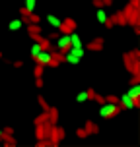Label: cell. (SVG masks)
Listing matches in <instances>:
<instances>
[{"label":"cell","instance_id":"7c38bea8","mask_svg":"<svg viewBox=\"0 0 140 147\" xmlns=\"http://www.w3.org/2000/svg\"><path fill=\"white\" fill-rule=\"evenodd\" d=\"M84 130L88 132V136H97V134H99V126H97L94 120H86V124H84Z\"/></svg>","mask_w":140,"mask_h":147},{"label":"cell","instance_id":"4316f807","mask_svg":"<svg viewBox=\"0 0 140 147\" xmlns=\"http://www.w3.org/2000/svg\"><path fill=\"white\" fill-rule=\"evenodd\" d=\"M70 52H72V54H76L80 60H82V56H84V49H82V47H70Z\"/></svg>","mask_w":140,"mask_h":147},{"label":"cell","instance_id":"8d00e7d4","mask_svg":"<svg viewBox=\"0 0 140 147\" xmlns=\"http://www.w3.org/2000/svg\"><path fill=\"white\" fill-rule=\"evenodd\" d=\"M128 83H130V85H134V83H140V74H132V78L128 80Z\"/></svg>","mask_w":140,"mask_h":147},{"label":"cell","instance_id":"1f68e13d","mask_svg":"<svg viewBox=\"0 0 140 147\" xmlns=\"http://www.w3.org/2000/svg\"><path fill=\"white\" fill-rule=\"evenodd\" d=\"M103 25L107 27V29H113V27H115V22H113V18H111V16H107V18H105Z\"/></svg>","mask_w":140,"mask_h":147},{"label":"cell","instance_id":"6da1fadb","mask_svg":"<svg viewBox=\"0 0 140 147\" xmlns=\"http://www.w3.org/2000/svg\"><path fill=\"white\" fill-rule=\"evenodd\" d=\"M45 130H47V138L51 141V147H59L60 141L66 140V132L64 128H60L59 124H51L49 120L45 122Z\"/></svg>","mask_w":140,"mask_h":147},{"label":"cell","instance_id":"44dd1931","mask_svg":"<svg viewBox=\"0 0 140 147\" xmlns=\"http://www.w3.org/2000/svg\"><path fill=\"white\" fill-rule=\"evenodd\" d=\"M49 120V114H47V110H43V114H39V116L33 120V124H45Z\"/></svg>","mask_w":140,"mask_h":147},{"label":"cell","instance_id":"8992f818","mask_svg":"<svg viewBox=\"0 0 140 147\" xmlns=\"http://www.w3.org/2000/svg\"><path fill=\"white\" fill-rule=\"evenodd\" d=\"M62 62H64V52H60V51H53V52H51V60H49L47 68H59Z\"/></svg>","mask_w":140,"mask_h":147},{"label":"cell","instance_id":"9c48e42d","mask_svg":"<svg viewBox=\"0 0 140 147\" xmlns=\"http://www.w3.org/2000/svg\"><path fill=\"white\" fill-rule=\"evenodd\" d=\"M126 95L132 99V103H134V109L140 105V83H134V85H130V89H128V93Z\"/></svg>","mask_w":140,"mask_h":147},{"label":"cell","instance_id":"e575fe53","mask_svg":"<svg viewBox=\"0 0 140 147\" xmlns=\"http://www.w3.org/2000/svg\"><path fill=\"white\" fill-rule=\"evenodd\" d=\"M105 103H113V105H119V97H115V95H105Z\"/></svg>","mask_w":140,"mask_h":147},{"label":"cell","instance_id":"7402d4cb","mask_svg":"<svg viewBox=\"0 0 140 147\" xmlns=\"http://www.w3.org/2000/svg\"><path fill=\"white\" fill-rule=\"evenodd\" d=\"M37 103H39V107H41L43 110H49V107H51V105L47 103V99H45L43 95H37Z\"/></svg>","mask_w":140,"mask_h":147},{"label":"cell","instance_id":"277c9868","mask_svg":"<svg viewBox=\"0 0 140 147\" xmlns=\"http://www.w3.org/2000/svg\"><path fill=\"white\" fill-rule=\"evenodd\" d=\"M123 14L126 16V25L136 27L140 23V8H132L130 4H126V6L123 8Z\"/></svg>","mask_w":140,"mask_h":147},{"label":"cell","instance_id":"83f0119b","mask_svg":"<svg viewBox=\"0 0 140 147\" xmlns=\"http://www.w3.org/2000/svg\"><path fill=\"white\" fill-rule=\"evenodd\" d=\"M39 52H41V45L33 41V47H31V58H35V56L39 54Z\"/></svg>","mask_w":140,"mask_h":147},{"label":"cell","instance_id":"d4e9b609","mask_svg":"<svg viewBox=\"0 0 140 147\" xmlns=\"http://www.w3.org/2000/svg\"><path fill=\"white\" fill-rule=\"evenodd\" d=\"M96 18H97V22H99V23H103V22H105L107 14H105V10H103V8H97V14H96Z\"/></svg>","mask_w":140,"mask_h":147},{"label":"cell","instance_id":"74e56055","mask_svg":"<svg viewBox=\"0 0 140 147\" xmlns=\"http://www.w3.org/2000/svg\"><path fill=\"white\" fill-rule=\"evenodd\" d=\"M59 31H51V33H49V35H47V39H49V41H57V39H59Z\"/></svg>","mask_w":140,"mask_h":147},{"label":"cell","instance_id":"f6af8a7d","mask_svg":"<svg viewBox=\"0 0 140 147\" xmlns=\"http://www.w3.org/2000/svg\"><path fill=\"white\" fill-rule=\"evenodd\" d=\"M101 2H103V6H113L115 0H101Z\"/></svg>","mask_w":140,"mask_h":147},{"label":"cell","instance_id":"52a82bcc","mask_svg":"<svg viewBox=\"0 0 140 147\" xmlns=\"http://www.w3.org/2000/svg\"><path fill=\"white\" fill-rule=\"evenodd\" d=\"M70 35H62L60 33L59 35V39H57V51H60V52H66V51H70Z\"/></svg>","mask_w":140,"mask_h":147},{"label":"cell","instance_id":"f1b7e54d","mask_svg":"<svg viewBox=\"0 0 140 147\" xmlns=\"http://www.w3.org/2000/svg\"><path fill=\"white\" fill-rule=\"evenodd\" d=\"M35 145L37 147H51V141H49V138H43V140H37Z\"/></svg>","mask_w":140,"mask_h":147},{"label":"cell","instance_id":"5bb4252c","mask_svg":"<svg viewBox=\"0 0 140 147\" xmlns=\"http://www.w3.org/2000/svg\"><path fill=\"white\" fill-rule=\"evenodd\" d=\"M119 103H121V107H123V110H130V109H134V103H132V99L126 95H123L121 99H119Z\"/></svg>","mask_w":140,"mask_h":147},{"label":"cell","instance_id":"e0dca14e","mask_svg":"<svg viewBox=\"0 0 140 147\" xmlns=\"http://www.w3.org/2000/svg\"><path fill=\"white\" fill-rule=\"evenodd\" d=\"M43 138H47L45 124H35V140H43Z\"/></svg>","mask_w":140,"mask_h":147},{"label":"cell","instance_id":"ac0fdd59","mask_svg":"<svg viewBox=\"0 0 140 147\" xmlns=\"http://www.w3.org/2000/svg\"><path fill=\"white\" fill-rule=\"evenodd\" d=\"M64 62H68V64H80V58L76 54H72L70 51H66L64 52Z\"/></svg>","mask_w":140,"mask_h":147},{"label":"cell","instance_id":"d6a6232c","mask_svg":"<svg viewBox=\"0 0 140 147\" xmlns=\"http://www.w3.org/2000/svg\"><path fill=\"white\" fill-rule=\"evenodd\" d=\"M76 101H78V103H86V101H88V93H86V91L78 93V95H76Z\"/></svg>","mask_w":140,"mask_h":147},{"label":"cell","instance_id":"bcb514c9","mask_svg":"<svg viewBox=\"0 0 140 147\" xmlns=\"http://www.w3.org/2000/svg\"><path fill=\"white\" fill-rule=\"evenodd\" d=\"M0 143H2V130H0Z\"/></svg>","mask_w":140,"mask_h":147},{"label":"cell","instance_id":"f35d334b","mask_svg":"<svg viewBox=\"0 0 140 147\" xmlns=\"http://www.w3.org/2000/svg\"><path fill=\"white\" fill-rule=\"evenodd\" d=\"M45 85V81H43V76H39V78H35V87L37 89H41Z\"/></svg>","mask_w":140,"mask_h":147},{"label":"cell","instance_id":"b9f144b4","mask_svg":"<svg viewBox=\"0 0 140 147\" xmlns=\"http://www.w3.org/2000/svg\"><path fill=\"white\" fill-rule=\"evenodd\" d=\"M128 4L132 8H140V0H128Z\"/></svg>","mask_w":140,"mask_h":147},{"label":"cell","instance_id":"60d3db41","mask_svg":"<svg viewBox=\"0 0 140 147\" xmlns=\"http://www.w3.org/2000/svg\"><path fill=\"white\" fill-rule=\"evenodd\" d=\"M12 66H14V68H22L23 66V60H14V62H12Z\"/></svg>","mask_w":140,"mask_h":147},{"label":"cell","instance_id":"ee69618b","mask_svg":"<svg viewBox=\"0 0 140 147\" xmlns=\"http://www.w3.org/2000/svg\"><path fill=\"white\" fill-rule=\"evenodd\" d=\"M2 132H4V134H14V128H10V126H6V128H4Z\"/></svg>","mask_w":140,"mask_h":147},{"label":"cell","instance_id":"4dcf8cb0","mask_svg":"<svg viewBox=\"0 0 140 147\" xmlns=\"http://www.w3.org/2000/svg\"><path fill=\"white\" fill-rule=\"evenodd\" d=\"M29 23H41V16H37L35 12H29Z\"/></svg>","mask_w":140,"mask_h":147},{"label":"cell","instance_id":"484cf974","mask_svg":"<svg viewBox=\"0 0 140 147\" xmlns=\"http://www.w3.org/2000/svg\"><path fill=\"white\" fill-rule=\"evenodd\" d=\"M8 27H10V31H18L20 27H22V20H12Z\"/></svg>","mask_w":140,"mask_h":147},{"label":"cell","instance_id":"d590c367","mask_svg":"<svg viewBox=\"0 0 140 147\" xmlns=\"http://www.w3.org/2000/svg\"><path fill=\"white\" fill-rule=\"evenodd\" d=\"M86 93H88V101H94V99H96V95H97V93H96V89H92V87L86 89Z\"/></svg>","mask_w":140,"mask_h":147},{"label":"cell","instance_id":"8fae6325","mask_svg":"<svg viewBox=\"0 0 140 147\" xmlns=\"http://www.w3.org/2000/svg\"><path fill=\"white\" fill-rule=\"evenodd\" d=\"M37 62V64H43L45 68H47V64H49V60H51V52L49 51H41L39 54H37L35 58H33Z\"/></svg>","mask_w":140,"mask_h":147},{"label":"cell","instance_id":"603a6c76","mask_svg":"<svg viewBox=\"0 0 140 147\" xmlns=\"http://www.w3.org/2000/svg\"><path fill=\"white\" fill-rule=\"evenodd\" d=\"M70 45H72V47H82V41H80V37L76 35V33H70Z\"/></svg>","mask_w":140,"mask_h":147},{"label":"cell","instance_id":"7a4b0ae2","mask_svg":"<svg viewBox=\"0 0 140 147\" xmlns=\"http://www.w3.org/2000/svg\"><path fill=\"white\" fill-rule=\"evenodd\" d=\"M123 64H125L126 72L130 74H140V51L132 49L123 54Z\"/></svg>","mask_w":140,"mask_h":147},{"label":"cell","instance_id":"cb8c5ba5","mask_svg":"<svg viewBox=\"0 0 140 147\" xmlns=\"http://www.w3.org/2000/svg\"><path fill=\"white\" fill-rule=\"evenodd\" d=\"M43 72H45V66L35 62V66H33V76H35V78H39V76H43Z\"/></svg>","mask_w":140,"mask_h":147},{"label":"cell","instance_id":"d6986e66","mask_svg":"<svg viewBox=\"0 0 140 147\" xmlns=\"http://www.w3.org/2000/svg\"><path fill=\"white\" fill-rule=\"evenodd\" d=\"M41 25H39V23H27V35H37V33H41Z\"/></svg>","mask_w":140,"mask_h":147},{"label":"cell","instance_id":"30bf717a","mask_svg":"<svg viewBox=\"0 0 140 147\" xmlns=\"http://www.w3.org/2000/svg\"><path fill=\"white\" fill-rule=\"evenodd\" d=\"M111 18H113L115 25H119V27H125V25H126V16L123 14V10H117V12H113V14H111Z\"/></svg>","mask_w":140,"mask_h":147},{"label":"cell","instance_id":"7dc6e473","mask_svg":"<svg viewBox=\"0 0 140 147\" xmlns=\"http://www.w3.org/2000/svg\"><path fill=\"white\" fill-rule=\"evenodd\" d=\"M0 58H2V52H0Z\"/></svg>","mask_w":140,"mask_h":147},{"label":"cell","instance_id":"2e32d148","mask_svg":"<svg viewBox=\"0 0 140 147\" xmlns=\"http://www.w3.org/2000/svg\"><path fill=\"white\" fill-rule=\"evenodd\" d=\"M39 45H41V51H49V52L57 51V47H53V45H51V41H49L47 37H41V41H39Z\"/></svg>","mask_w":140,"mask_h":147},{"label":"cell","instance_id":"ba28073f","mask_svg":"<svg viewBox=\"0 0 140 147\" xmlns=\"http://www.w3.org/2000/svg\"><path fill=\"white\" fill-rule=\"evenodd\" d=\"M86 47H88V51L101 52V51H103V47H105V39H103V37H96V39H92Z\"/></svg>","mask_w":140,"mask_h":147},{"label":"cell","instance_id":"836d02e7","mask_svg":"<svg viewBox=\"0 0 140 147\" xmlns=\"http://www.w3.org/2000/svg\"><path fill=\"white\" fill-rule=\"evenodd\" d=\"M25 10H27V12H33V10H35V0H25Z\"/></svg>","mask_w":140,"mask_h":147},{"label":"cell","instance_id":"ab89813d","mask_svg":"<svg viewBox=\"0 0 140 147\" xmlns=\"http://www.w3.org/2000/svg\"><path fill=\"white\" fill-rule=\"evenodd\" d=\"M94 101H96L97 105H103V103H105V97H103V95H99V93H97V95H96V99H94Z\"/></svg>","mask_w":140,"mask_h":147},{"label":"cell","instance_id":"5b68a950","mask_svg":"<svg viewBox=\"0 0 140 147\" xmlns=\"http://www.w3.org/2000/svg\"><path fill=\"white\" fill-rule=\"evenodd\" d=\"M78 29V23L74 18H64V20H60V25H59V33L62 35H70L72 31Z\"/></svg>","mask_w":140,"mask_h":147},{"label":"cell","instance_id":"9a60e30c","mask_svg":"<svg viewBox=\"0 0 140 147\" xmlns=\"http://www.w3.org/2000/svg\"><path fill=\"white\" fill-rule=\"evenodd\" d=\"M47 114H49V122L51 124H59V109H55V107H49V110H47Z\"/></svg>","mask_w":140,"mask_h":147},{"label":"cell","instance_id":"f546056e","mask_svg":"<svg viewBox=\"0 0 140 147\" xmlns=\"http://www.w3.org/2000/svg\"><path fill=\"white\" fill-rule=\"evenodd\" d=\"M76 138H80V140H86V138H89V136H88V132H86L84 128H78V130H76Z\"/></svg>","mask_w":140,"mask_h":147},{"label":"cell","instance_id":"3957f363","mask_svg":"<svg viewBox=\"0 0 140 147\" xmlns=\"http://www.w3.org/2000/svg\"><path fill=\"white\" fill-rule=\"evenodd\" d=\"M123 112V107H121V103L119 105H113V103H103L99 105V114H101V118H105V120H111V118L119 116Z\"/></svg>","mask_w":140,"mask_h":147},{"label":"cell","instance_id":"7bdbcfd3","mask_svg":"<svg viewBox=\"0 0 140 147\" xmlns=\"http://www.w3.org/2000/svg\"><path fill=\"white\" fill-rule=\"evenodd\" d=\"M94 6L96 8H103V2H101V0H94Z\"/></svg>","mask_w":140,"mask_h":147},{"label":"cell","instance_id":"ffe728a7","mask_svg":"<svg viewBox=\"0 0 140 147\" xmlns=\"http://www.w3.org/2000/svg\"><path fill=\"white\" fill-rule=\"evenodd\" d=\"M47 23H49V25H53V27H55V29H59V25H60V20L59 18H57V16H47Z\"/></svg>","mask_w":140,"mask_h":147},{"label":"cell","instance_id":"4fadbf2b","mask_svg":"<svg viewBox=\"0 0 140 147\" xmlns=\"http://www.w3.org/2000/svg\"><path fill=\"white\" fill-rule=\"evenodd\" d=\"M2 143L6 147H16L18 145V140L14 138V134H4L2 132Z\"/></svg>","mask_w":140,"mask_h":147}]
</instances>
